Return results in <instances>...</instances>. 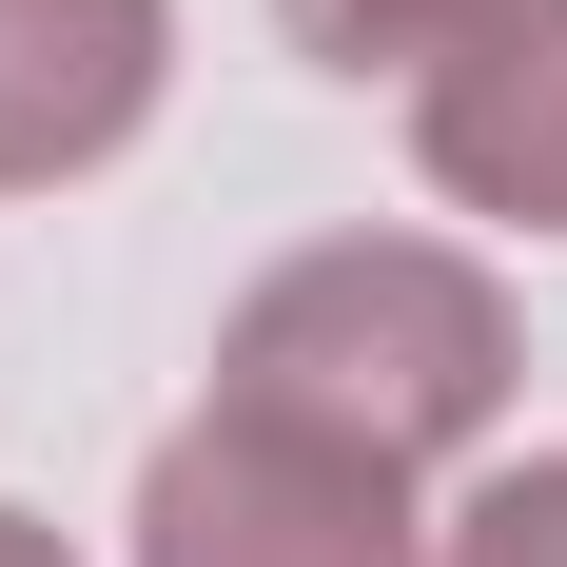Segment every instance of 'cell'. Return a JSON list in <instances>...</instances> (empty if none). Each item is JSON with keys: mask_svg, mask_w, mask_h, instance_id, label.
Listing matches in <instances>:
<instances>
[{"mask_svg": "<svg viewBox=\"0 0 567 567\" xmlns=\"http://www.w3.org/2000/svg\"><path fill=\"white\" fill-rule=\"evenodd\" d=\"M216 411L255 431H313L352 470H451L489 411H509V293L431 255V235H313L235 293L216 333Z\"/></svg>", "mask_w": 567, "mask_h": 567, "instance_id": "cell-1", "label": "cell"}, {"mask_svg": "<svg viewBox=\"0 0 567 567\" xmlns=\"http://www.w3.org/2000/svg\"><path fill=\"white\" fill-rule=\"evenodd\" d=\"M137 567H431V548H411V470H352L313 431L196 411L137 470Z\"/></svg>", "mask_w": 567, "mask_h": 567, "instance_id": "cell-2", "label": "cell"}, {"mask_svg": "<svg viewBox=\"0 0 567 567\" xmlns=\"http://www.w3.org/2000/svg\"><path fill=\"white\" fill-rule=\"evenodd\" d=\"M411 157H431V196H470V216L567 235V0H489L431 79H411Z\"/></svg>", "mask_w": 567, "mask_h": 567, "instance_id": "cell-3", "label": "cell"}, {"mask_svg": "<svg viewBox=\"0 0 567 567\" xmlns=\"http://www.w3.org/2000/svg\"><path fill=\"white\" fill-rule=\"evenodd\" d=\"M176 79V0H0V196L99 176Z\"/></svg>", "mask_w": 567, "mask_h": 567, "instance_id": "cell-4", "label": "cell"}, {"mask_svg": "<svg viewBox=\"0 0 567 567\" xmlns=\"http://www.w3.org/2000/svg\"><path fill=\"white\" fill-rule=\"evenodd\" d=\"M275 20H293V59H333V79H431L489 0H275Z\"/></svg>", "mask_w": 567, "mask_h": 567, "instance_id": "cell-5", "label": "cell"}, {"mask_svg": "<svg viewBox=\"0 0 567 567\" xmlns=\"http://www.w3.org/2000/svg\"><path fill=\"white\" fill-rule=\"evenodd\" d=\"M431 567H567V451H528V470H489L451 509V548Z\"/></svg>", "mask_w": 567, "mask_h": 567, "instance_id": "cell-6", "label": "cell"}, {"mask_svg": "<svg viewBox=\"0 0 567 567\" xmlns=\"http://www.w3.org/2000/svg\"><path fill=\"white\" fill-rule=\"evenodd\" d=\"M0 567H59V528H40V509H0Z\"/></svg>", "mask_w": 567, "mask_h": 567, "instance_id": "cell-7", "label": "cell"}]
</instances>
